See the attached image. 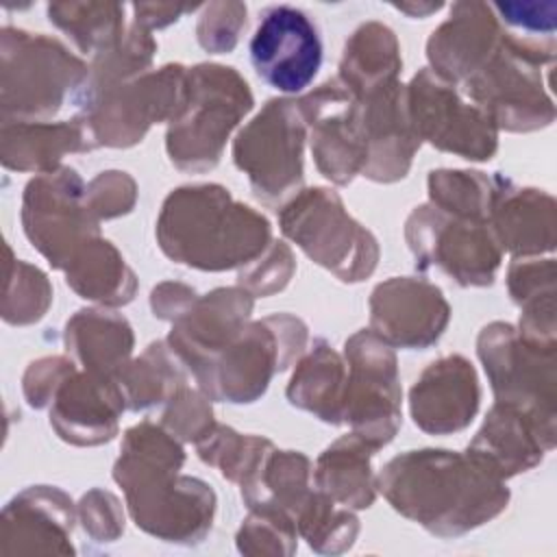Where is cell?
<instances>
[{
  "instance_id": "14",
  "label": "cell",
  "mask_w": 557,
  "mask_h": 557,
  "mask_svg": "<svg viewBox=\"0 0 557 557\" xmlns=\"http://www.w3.org/2000/svg\"><path fill=\"white\" fill-rule=\"evenodd\" d=\"M85 194V181L67 165L37 174L24 189V233L57 270H65L72 257L100 235V222L89 211Z\"/></svg>"
},
{
  "instance_id": "27",
  "label": "cell",
  "mask_w": 557,
  "mask_h": 557,
  "mask_svg": "<svg viewBox=\"0 0 557 557\" xmlns=\"http://www.w3.org/2000/svg\"><path fill=\"white\" fill-rule=\"evenodd\" d=\"M87 124L74 115L63 122H2L0 159L17 172L48 174L61 168L65 154L94 150Z\"/></svg>"
},
{
  "instance_id": "18",
  "label": "cell",
  "mask_w": 557,
  "mask_h": 557,
  "mask_svg": "<svg viewBox=\"0 0 557 557\" xmlns=\"http://www.w3.org/2000/svg\"><path fill=\"white\" fill-rule=\"evenodd\" d=\"M255 296L244 287H218L196 300L172 320L168 344L196 385L202 389L213 361L250 322Z\"/></svg>"
},
{
  "instance_id": "40",
  "label": "cell",
  "mask_w": 557,
  "mask_h": 557,
  "mask_svg": "<svg viewBox=\"0 0 557 557\" xmlns=\"http://www.w3.org/2000/svg\"><path fill=\"white\" fill-rule=\"evenodd\" d=\"M270 448H274V444L268 437L244 435L224 424H215L211 433L196 444L198 457L237 485L257 468Z\"/></svg>"
},
{
  "instance_id": "36",
  "label": "cell",
  "mask_w": 557,
  "mask_h": 557,
  "mask_svg": "<svg viewBox=\"0 0 557 557\" xmlns=\"http://www.w3.org/2000/svg\"><path fill=\"white\" fill-rule=\"evenodd\" d=\"M48 20L65 33L83 54L113 48L126 33V7L120 2H50Z\"/></svg>"
},
{
  "instance_id": "24",
  "label": "cell",
  "mask_w": 557,
  "mask_h": 557,
  "mask_svg": "<svg viewBox=\"0 0 557 557\" xmlns=\"http://www.w3.org/2000/svg\"><path fill=\"white\" fill-rule=\"evenodd\" d=\"M494 189L487 222L503 248L516 257H542L555 250L557 207L544 189L520 187L500 172L492 174Z\"/></svg>"
},
{
  "instance_id": "13",
  "label": "cell",
  "mask_w": 557,
  "mask_h": 557,
  "mask_svg": "<svg viewBox=\"0 0 557 557\" xmlns=\"http://www.w3.org/2000/svg\"><path fill=\"white\" fill-rule=\"evenodd\" d=\"M344 422L374 450L387 446L403 424V389L396 352L370 329L344 344Z\"/></svg>"
},
{
  "instance_id": "9",
  "label": "cell",
  "mask_w": 557,
  "mask_h": 557,
  "mask_svg": "<svg viewBox=\"0 0 557 557\" xmlns=\"http://www.w3.org/2000/svg\"><path fill=\"white\" fill-rule=\"evenodd\" d=\"M496 403L529 416L555 446L557 433V350L527 342L509 322H490L476 337Z\"/></svg>"
},
{
  "instance_id": "21",
  "label": "cell",
  "mask_w": 557,
  "mask_h": 557,
  "mask_svg": "<svg viewBox=\"0 0 557 557\" xmlns=\"http://www.w3.org/2000/svg\"><path fill=\"white\" fill-rule=\"evenodd\" d=\"M481 387L474 366L463 355L429 363L409 389L413 424L431 435L463 431L476 416Z\"/></svg>"
},
{
  "instance_id": "1",
  "label": "cell",
  "mask_w": 557,
  "mask_h": 557,
  "mask_svg": "<svg viewBox=\"0 0 557 557\" xmlns=\"http://www.w3.org/2000/svg\"><path fill=\"white\" fill-rule=\"evenodd\" d=\"M185 450L163 424L144 420L126 429L113 481L124 490L135 524L172 544H198L215 516V492L200 479L181 474Z\"/></svg>"
},
{
  "instance_id": "26",
  "label": "cell",
  "mask_w": 557,
  "mask_h": 557,
  "mask_svg": "<svg viewBox=\"0 0 557 557\" xmlns=\"http://www.w3.org/2000/svg\"><path fill=\"white\" fill-rule=\"evenodd\" d=\"M553 448L529 416L505 403H494L468 444L466 455L494 476L507 481L540 466Z\"/></svg>"
},
{
  "instance_id": "3",
  "label": "cell",
  "mask_w": 557,
  "mask_h": 557,
  "mask_svg": "<svg viewBox=\"0 0 557 557\" xmlns=\"http://www.w3.org/2000/svg\"><path fill=\"white\" fill-rule=\"evenodd\" d=\"M154 235L168 259L202 272L242 270L272 244L268 218L215 183L172 189Z\"/></svg>"
},
{
  "instance_id": "42",
  "label": "cell",
  "mask_w": 557,
  "mask_h": 557,
  "mask_svg": "<svg viewBox=\"0 0 557 557\" xmlns=\"http://www.w3.org/2000/svg\"><path fill=\"white\" fill-rule=\"evenodd\" d=\"M298 531L289 513L281 509H250L237 531V548L246 555H292Z\"/></svg>"
},
{
  "instance_id": "31",
  "label": "cell",
  "mask_w": 557,
  "mask_h": 557,
  "mask_svg": "<svg viewBox=\"0 0 557 557\" xmlns=\"http://www.w3.org/2000/svg\"><path fill=\"white\" fill-rule=\"evenodd\" d=\"M374 453L359 435H342L318 457L311 470L313 487L337 505L368 509L376 498V476L370 463Z\"/></svg>"
},
{
  "instance_id": "39",
  "label": "cell",
  "mask_w": 557,
  "mask_h": 557,
  "mask_svg": "<svg viewBox=\"0 0 557 557\" xmlns=\"http://www.w3.org/2000/svg\"><path fill=\"white\" fill-rule=\"evenodd\" d=\"M429 202L437 209L470 218L487 220L494 178L479 170H433L429 172Z\"/></svg>"
},
{
  "instance_id": "37",
  "label": "cell",
  "mask_w": 557,
  "mask_h": 557,
  "mask_svg": "<svg viewBox=\"0 0 557 557\" xmlns=\"http://www.w3.org/2000/svg\"><path fill=\"white\" fill-rule=\"evenodd\" d=\"M294 522L296 531L315 553H344L355 544L359 535V520L352 509L337 505L315 487L309 500L296 513Z\"/></svg>"
},
{
  "instance_id": "7",
  "label": "cell",
  "mask_w": 557,
  "mask_h": 557,
  "mask_svg": "<svg viewBox=\"0 0 557 557\" xmlns=\"http://www.w3.org/2000/svg\"><path fill=\"white\" fill-rule=\"evenodd\" d=\"M276 213L281 233L339 281L361 283L376 270V237L346 211L335 189H300Z\"/></svg>"
},
{
  "instance_id": "33",
  "label": "cell",
  "mask_w": 557,
  "mask_h": 557,
  "mask_svg": "<svg viewBox=\"0 0 557 557\" xmlns=\"http://www.w3.org/2000/svg\"><path fill=\"white\" fill-rule=\"evenodd\" d=\"M248 509H281L296 518L313 494L311 461L298 450L270 448L257 468L239 483Z\"/></svg>"
},
{
  "instance_id": "43",
  "label": "cell",
  "mask_w": 557,
  "mask_h": 557,
  "mask_svg": "<svg viewBox=\"0 0 557 557\" xmlns=\"http://www.w3.org/2000/svg\"><path fill=\"white\" fill-rule=\"evenodd\" d=\"M161 424L181 442L198 444L218 424L211 409V398L200 387L183 385L168 403Z\"/></svg>"
},
{
  "instance_id": "30",
  "label": "cell",
  "mask_w": 557,
  "mask_h": 557,
  "mask_svg": "<svg viewBox=\"0 0 557 557\" xmlns=\"http://www.w3.org/2000/svg\"><path fill=\"white\" fill-rule=\"evenodd\" d=\"M344 392H346V361L333 346L318 337L311 348L302 352L289 385L287 400L313 413L326 424H344Z\"/></svg>"
},
{
  "instance_id": "48",
  "label": "cell",
  "mask_w": 557,
  "mask_h": 557,
  "mask_svg": "<svg viewBox=\"0 0 557 557\" xmlns=\"http://www.w3.org/2000/svg\"><path fill=\"white\" fill-rule=\"evenodd\" d=\"M78 518L85 533L96 542H113L124 533V513L120 500L100 487L89 490L81 498Z\"/></svg>"
},
{
  "instance_id": "25",
  "label": "cell",
  "mask_w": 557,
  "mask_h": 557,
  "mask_svg": "<svg viewBox=\"0 0 557 557\" xmlns=\"http://www.w3.org/2000/svg\"><path fill=\"white\" fill-rule=\"evenodd\" d=\"M74 505L54 485H33L20 492L2 513L0 553H74Z\"/></svg>"
},
{
  "instance_id": "35",
  "label": "cell",
  "mask_w": 557,
  "mask_h": 557,
  "mask_svg": "<svg viewBox=\"0 0 557 557\" xmlns=\"http://www.w3.org/2000/svg\"><path fill=\"white\" fill-rule=\"evenodd\" d=\"M124 394L126 409L146 411L165 405L183 385H187V368L174 355L165 339L152 342L137 359H131L115 374Z\"/></svg>"
},
{
  "instance_id": "52",
  "label": "cell",
  "mask_w": 557,
  "mask_h": 557,
  "mask_svg": "<svg viewBox=\"0 0 557 557\" xmlns=\"http://www.w3.org/2000/svg\"><path fill=\"white\" fill-rule=\"evenodd\" d=\"M444 4L442 2H400V4H394V9L407 13L409 17H429L431 13H437Z\"/></svg>"
},
{
  "instance_id": "47",
  "label": "cell",
  "mask_w": 557,
  "mask_h": 557,
  "mask_svg": "<svg viewBox=\"0 0 557 557\" xmlns=\"http://www.w3.org/2000/svg\"><path fill=\"white\" fill-rule=\"evenodd\" d=\"M87 207L98 222L126 215L137 200L133 176L122 170H107L87 183Z\"/></svg>"
},
{
  "instance_id": "45",
  "label": "cell",
  "mask_w": 557,
  "mask_h": 557,
  "mask_svg": "<svg viewBox=\"0 0 557 557\" xmlns=\"http://www.w3.org/2000/svg\"><path fill=\"white\" fill-rule=\"evenodd\" d=\"M248 7L244 2H209L196 24V39L211 54L231 52L246 28Z\"/></svg>"
},
{
  "instance_id": "38",
  "label": "cell",
  "mask_w": 557,
  "mask_h": 557,
  "mask_svg": "<svg viewBox=\"0 0 557 557\" xmlns=\"http://www.w3.org/2000/svg\"><path fill=\"white\" fill-rule=\"evenodd\" d=\"M154 52H157V41L152 33L131 22L124 37L113 48L91 57L89 78L83 91L104 89V87L126 83L146 74L152 65Z\"/></svg>"
},
{
  "instance_id": "41",
  "label": "cell",
  "mask_w": 557,
  "mask_h": 557,
  "mask_svg": "<svg viewBox=\"0 0 557 557\" xmlns=\"http://www.w3.org/2000/svg\"><path fill=\"white\" fill-rule=\"evenodd\" d=\"M52 302V285L48 276L22 259L11 257L7 246L4 268V294H2V318L9 324L26 326L39 322Z\"/></svg>"
},
{
  "instance_id": "8",
  "label": "cell",
  "mask_w": 557,
  "mask_h": 557,
  "mask_svg": "<svg viewBox=\"0 0 557 557\" xmlns=\"http://www.w3.org/2000/svg\"><path fill=\"white\" fill-rule=\"evenodd\" d=\"M189 67L168 63L159 70L96 91H81L76 115L87 124L96 148H131L159 122L178 117L187 102Z\"/></svg>"
},
{
  "instance_id": "29",
  "label": "cell",
  "mask_w": 557,
  "mask_h": 557,
  "mask_svg": "<svg viewBox=\"0 0 557 557\" xmlns=\"http://www.w3.org/2000/svg\"><path fill=\"white\" fill-rule=\"evenodd\" d=\"M507 289L520 307L518 333L540 348L557 350L555 259L516 257L507 270Z\"/></svg>"
},
{
  "instance_id": "46",
  "label": "cell",
  "mask_w": 557,
  "mask_h": 557,
  "mask_svg": "<svg viewBox=\"0 0 557 557\" xmlns=\"http://www.w3.org/2000/svg\"><path fill=\"white\" fill-rule=\"evenodd\" d=\"M503 28L516 37L533 41H555L557 2H494L492 4Z\"/></svg>"
},
{
  "instance_id": "50",
  "label": "cell",
  "mask_w": 557,
  "mask_h": 557,
  "mask_svg": "<svg viewBox=\"0 0 557 557\" xmlns=\"http://www.w3.org/2000/svg\"><path fill=\"white\" fill-rule=\"evenodd\" d=\"M196 289L185 285V283H174L165 281L159 283L152 294H150V309L157 318L161 320H176L194 300H196Z\"/></svg>"
},
{
  "instance_id": "23",
  "label": "cell",
  "mask_w": 557,
  "mask_h": 557,
  "mask_svg": "<svg viewBox=\"0 0 557 557\" xmlns=\"http://www.w3.org/2000/svg\"><path fill=\"white\" fill-rule=\"evenodd\" d=\"M503 37L492 4L455 2L448 20L442 22L426 41L429 70L442 81L459 87L496 50Z\"/></svg>"
},
{
  "instance_id": "34",
  "label": "cell",
  "mask_w": 557,
  "mask_h": 557,
  "mask_svg": "<svg viewBox=\"0 0 557 557\" xmlns=\"http://www.w3.org/2000/svg\"><path fill=\"white\" fill-rule=\"evenodd\" d=\"M65 283L85 300L122 307L135 298L137 278L122 252L100 235L89 239L65 265Z\"/></svg>"
},
{
  "instance_id": "20",
  "label": "cell",
  "mask_w": 557,
  "mask_h": 557,
  "mask_svg": "<svg viewBox=\"0 0 557 557\" xmlns=\"http://www.w3.org/2000/svg\"><path fill=\"white\" fill-rule=\"evenodd\" d=\"M357 100L361 104L368 141L361 176L374 183H396L405 178L422 144L409 117L405 85L396 81Z\"/></svg>"
},
{
  "instance_id": "11",
  "label": "cell",
  "mask_w": 557,
  "mask_h": 557,
  "mask_svg": "<svg viewBox=\"0 0 557 557\" xmlns=\"http://www.w3.org/2000/svg\"><path fill=\"white\" fill-rule=\"evenodd\" d=\"M307 339V324L292 313L250 320L218 355L202 392L218 403H255L276 372L302 357Z\"/></svg>"
},
{
  "instance_id": "44",
  "label": "cell",
  "mask_w": 557,
  "mask_h": 557,
  "mask_svg": "<svg viewBox=\"0 0 557 557\" xmlns=\"http://www.w3.org/2000/svg\"><path fill=\"white\" fill-rule=\"evenodd\" d=\"M294 272L296 259L292 248L281 239H272V244L265 248L261 257H257L252 263L237 272V285L244 287L255 298H265L276 292H283L292 281Z\"/></svg>"
},
{
  "instance_id": "28",
  "label": "cell",
  "mask_w": 557,
  "mask_h": 557,
  "mask_svg": "<svg viewBox=\"0 0 557 557\" xmlns=\"http://www.w3.org/2000/svg\"><path fill=\"white\" fill-rule=\"evenodd\" d=\"M70 359L85 372L115 376L133 352V329L128 320L111 307H89L76 311L63 331Z\"/></svg>"
},
{
  "instance_id": "22",
  "label": "cell",
  "mask_w": 557,
  "mask_h": 557,
  "mask_svg": "<svg viewBox=\"0 0 557 557\" xmlns=\"http://www.w3.org/2000/svg\"><path fill=\"white\" fill-rule=\"evenodd\" d=\"M124 409V394L115 376L76 370L50 403V426L67 444L100 446L117 435Z\"/></svg>"
},
{
  "instance_id": "19",
  "label": "cell",
  "mask_w": 557,
  "mask_h": 557,
  "mask_svg": "<svg viewBox=\"0 0 557 557\" xmlns=\"http://www.w3.org/2000/svg\"><path fill=\"white\" fill-rule=\"evenodd\" d=\"M370 331L392 348L426 350L437 344L450 320L442 289L416 276H392L379 283L368 300Z\"/></svg>"
},
{
  "instance_id": "15",
  "label": "cell",
  "mask_w": 557,
  "mask_h": 557,
  "mask_svg": "<svg viewBox=\"0 0 557 557\" xmlns=\"http://www.w3.org/2000/svg\"><path fill=\"white\" fill-rule=\"evenodd\" d=\"M407 89V109L420 141L468 161H490L498 150V128L455 85L422 67Z\"/></svg>"
},
{
  "instance_id": "32",
  "label": "cell",
  "mask_w": 557,
  "mask_h": 557,
  "mask_svg": "<svg viewBox=\"0 0 557 557\" xmlns=\"http://www.w3.org/2000/svg\"><path fill=\"white\" fill-rule=\"evenodd\" d=\"M403 70L400 46L389 26L366 22L346 39L339 74L335 76L355 98L396 83Z\"/></svg>"
},
{
  "instance_id": "6",
  "label": "cell",
  "mask_w": 557,
  "mask_h": 557,
  "mask_svg": "<svg viewBox=\"0 0 557 557\" xmlns=\"http://www.w3.org/2000/svg\"><path fill=\"white\" fill-rule=\"evenodd\" d=\"M252 104V91L235 67L220 63L189 67L187 102L165 133L172 165L191 174L213 170L222 159L226 139Z\"/></svg>"
},
{
  "instance_id": "2",
  "label": "cell",
  "mask_w": 557,
  "mask_h": 557,
  "mask_svg": "<svg viewBox=\"0 0 557 557\" xmlns=\"http://www.w3.org/2000/svg\"><path fill=\"white\" fill-rule=\"evenodd\" d=\"M385 500L431 535L459 537L503 513L509 487L466 453L407 450L376 476Z\"/></svg>"
},
{
  "instance_id": "5",
  "label": "cell",
  "mask_w": 557,
  "mask_h": 557,
  "mask_svg": "<svg viewBox=\"0 0 557 557\" xmlns=\"http://www.w3.org/2000/svg\"><path fill=\"white\" fill-rule=\"evenodd\" d=\"M2 122H50L81 96L89 65L44 33L4 26L0 35Z\"/></svg>"
},
{
  "instance_id": "49",
  "label": "cell",
  "mask_w": 557,
  "mask_h": 557,
  "mask_svg": "<svg viewBox=\"0 0 557 557\" xmlns=\"http://www.w3.org/2000/svg\"><path fill=\"white\" fill-rule=\"evenodd\" d=\"M76 372V363L67 357H41L33 361L22 379L26 403L35 409L48 407L61 383Z\"/></svg>"
},
{
  "instance_id": "12",
  "label": "cell",
  "mask_w": 557,
  "mask_h": 557,
  "mask_svg": "<svg viewBox=\"0 0 557 557\" xmlns=\"http://www.w3.org/2000/svg\"><path fill=\"white\" fill-rule=\"evenodd\" d=\"M405 239L418 270L437 268L461 287H487L503 261V248L487 220L450 215L426 202L405 222Z\"/></svg>"
},
{
  "instance_id": "16",
  "label": "cell",
  "mask_w": 557,
  "mask_h": 557,
  "mask_svg": "<svg viewBox=\"0 0 557 557\" xmlns=\"http://www.w3.org/2000/svg\"><path fill=\"white\" fill-rule=\"evenodd\" d=\"M298 107L320 174L335 185H350L368 157L359 100L337 78H329L298 98Z\"/></svg>"
},
{
  "instance_id": "17",
  "label": "cell",
  "mask_w": 557,
  "mask_h": 557,
  "mask_svg": "<svg viewBox=\"0 0 557 557\" xmlns=\"http://www.w3.org/2000/svg\"><path fill=\"white\" fill-rule=\"evenodd\" d=\"M257 76L281 94L305 91L322 65L315 22L298 7L272 4L261 11L248 44Z\"/></svg>"
},
{
  "instance_id": "10",
  "label": "cell",
  "mask_w": 557,
  "mask_h": 557,
  "mask_svg": "<svg viewBox=\"0 0 557 557\" xmlns=\"http://www.w3.org/2000/svg\"><path fill=\"white\" fill-rule=\"evenodd\" d=\"M307 126L292 98H272L233 139V161L248 176L252 196L281 209L302 189Z\"/></svg>"
},
{
  "instance_id": "51",
  "label": "cell",
  "mask_w": 557,
  "mask_h": 557,
  "mask_svg": "<svg viewBox=\"0 0 557 557\" xmlns=\"http://www.w3.org/2000/svg\"><path fill=\"white\" fill-rule=\"evenodd\" d=\"M133 9V22L152 30L165 28L178 22L185 13L200 9V4H176V2H137Z\"/></svg>"
},
{
  "instance_id": "4",
  "label": "cell",
  "mask_w": 557,
  "mask_h": 557,
  "mask_svg": "<svg viewBox=\"0 0 557 557\" xmlns=\"http://www.w3.org/2000/svg\"><path fill=\"white\" fill-rule=\"evenodd\" d=\"M555 52V41L524 39L503 28L496 50L459 87L498 131L546 128L555 120V104L546 89Z\"/></svg>"
}]
</instances>
